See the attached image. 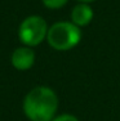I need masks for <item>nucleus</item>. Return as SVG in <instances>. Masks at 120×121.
<instances>
[{"label":"nucleus","instance_id":"obj_1","mask_svg":"<svg viewBox=\"0 0 120 121\" xmlns=\"http://www.w3.org/2000/svg\"><path fill=\"white\" fill-rule=\"evenodd\" d=\"M23 112L31 121H52L58 109V97L48 86H36L23 99Z\"/></svg>","mask_w":120,"mask_h":121},{"label":"nucleus","instance_id":"obj_2","mask_svg":"<svg viewBox=\"0 0 120 121\" xmlns=\"http://www.w3.org/2000/svg\"><path fill=\"white\" fill-rule=\"evenodd\" d=\"M81 40V31L72 22H57L48 30L47 41L56 50H70Z\"/></svg>","mask_w":120,"mask_h":121},{"label":"nucleus","instance_id":"obj_3","mask_svg":"<svg viewBox=\"0 0 120 121\" xmlns=\"http://www.w3.org/2000/svg\"><path fill=\"white\" fill-rule=\"evenodd\" d=\"M48 25L40 16H28L21 22L18 28V37L25 47H36L47 40Z\"/></svg>","mask_w":120,"mask_h":121},{"label":"nucleus","instance_id":"obj_4","mask_svg":"<svg viewBox=\"0 0 120 121\" xmlns=\"http://www.w3.org/2000/svg\"><path fill=\"white\" fill-rule=\"evenodd\" d=\"M35 52L32 50V48L30 47H21L14 49V52L12 53V66L18 71H27L35 63Z\"/></svg>","mask_w":120,"mask_h":121},{"label":"nucleus","instance_id":"obj_5","mask_svg":"<svg viewBox=\"0 0 120 121\" xmlns=\"http://www.w3.org/2000/svg\"><path fill=\"white\" fill-rule=\"evenodd\" d=\"M93 9L87 3H80L76 7H74L71 12V22L75 23L78 27H84L88 26L93 19Z\"/></svg>","mask_w":120,"mask_h":121},{"label":"nucleus","instance_id":"obj_6","mask_svg":"<svg viewBox=\"0 0 120 121\" xmlns=\"http://www.w3.org/2000/svg\"><path fill=\"white\" fill-rule=\"evenodd\" d=\"M67 1L68 0H43V4L48 9H59V8L65 7Z\"/></svg>","mask_w":120,"mask_h":121},{"label":"nucleus","instance_id":"obj_7","mask_svg":"<svg viewBox=\"0 0 120 121\" xmlns=\"http://www.w3.org/2000/svg\"><path fill=\"white\" fill-rule=\"evenodd\" d=\"M52 121H79V119L74 115L70 113H63V115H59V116L54 117Z\"/></svg>","mask_w":120,"mask_h":121},{"label":"nucleus","instance_id":"obj_8","mask_svg":"<svg viewBox=\"0 0 120 121\" xmlns=\"http://www.w3.org/2000/svg\"><path fill=\"white\" fill-rule=\"evenodd\" d=\"M80 3H87V4H90V3L96 1V0H79Z\"/></svg>","mask_w":120,"mask_h":121}]
</instances>
